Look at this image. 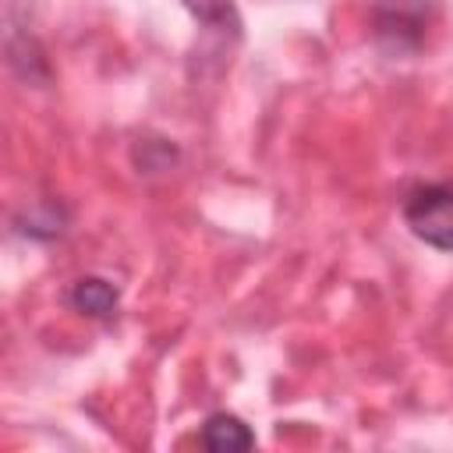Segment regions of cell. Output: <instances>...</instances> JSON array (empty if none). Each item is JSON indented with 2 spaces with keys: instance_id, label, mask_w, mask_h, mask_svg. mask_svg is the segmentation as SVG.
<instances>
[{
  "instance_id": "obj_2",
  "label": "cell",
  "mask_w": 453,
  "mask_h": 453,
  "mask_svg": "<svg viewBox=\"0 0 453 453\" xmlns=\"http://www.w3.org/2000/svg\"><path fill=\"white\" fill-rule=\"evenodd\" d=\"M425 32V7L421 0H389L379 4L375 11V35L382 46L403 53V50H418Z\"/></svg>"
},
{
  "instance_id": "obj_1",
  "label": "cell",
  "mask_w": 453,
  "mask_h": 453,
  "mask_svg": "<svg viewBox=\"0 0 453 453\" xmlns=\"http://www.w3.org/2000/svg\"><path fill=\"white\" fill-rule=\"evenodd\" d=\"M403 223L435 251H453V184H418L403 198Z\"/></svg>"
},
{
  "instance_id": "obj_5",
  "label": "cell",
  "mask_w": 453,
  "mask_h": 453,
  "mask_svg": "<svg viewBox=\"0 0 453 453\" xmlns=\"http://www.w3.org/2000/svg\"><path fill=\"white\" fill-rule=\"evenodd\" d=\"M184 7L198 18V25L202 28H209L212 35H219V39H230V42H237L241 39V14H237V7L230 4V0H184Z\"/></svg>"
},
{
  "instance_id": "obj_4",
  "label": "cell",
  "mask_w": 453,
  "mask_h": 453,
  "mask_svg": "<svg viewBox=\"0 0 453 453\" xmlns=\"http://www.w3.org/2000/svg\"><path fill=\"white\" fill-rule=\"evenodd\" d=\"M67 304H71L74 311L88 315V319H110V315L117 311V304H120V294H117V287H113L110 280H103V276H81V280L71 283Z\"/></svg>"
},
{
  "instance_id": "obj_6",
  "label": "cell",
  "mask_w": 453,
  "mask_h": 453,
  "mask_svg": "<svg viewBox=\"0 0 453 453\" xmlns=\"http://www.w3.org/2000/svg\"><path fill=\"white\" fill-rule=\"evenodd\" d=\"M21 226V234H28V237H39V241H50V237H57L60 230H64V209L60 205H53V202H42V205H35L25 219H18Z\"/></svg>"
},
{
  "instance_id": "obj_3",
  "label": "cell",
  "mask_w": 453,
  "mask_h": 453,
  "mask_svg": "<svg viewBox=\"0 0 453 453\" xmlns=\"http://www.w3.org/2000/svg\"><path fill=\"white\" fill-rule=\"evenodd\" d=\"M198 442L212 453H234V449H251L255 446V432L230 411H216L205 418Z\"/></svg>"
}]
</instances>
